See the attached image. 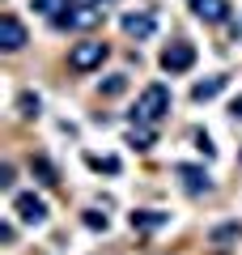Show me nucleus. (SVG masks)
Wrapping results in <instances>:
<instances>
[{
	"label": "nucleus",
	"instance_id": "nucleus-1",
	"mask_svg": "<svg viewBox=\"0 0 242 255\" xmlns=\"http://www.w3.org/2000/svg\"><path fill=\"white\" fill-rule=\"evenodd\" d=\"M166 111H170V90H166L161 81H153V85H144V94L136 98L132 119H136V124H157Z\"/></svg>",
	"mask_w": 242,
	"mask_h": 255
},
{
	"label": "nucleus",
	"instance_id": "nucleus-2",
	"mask_svg": "<svg viewBox=\"0 0 242 255\" xmlns=\"http://www.w3.org/2000/svg\"><path fill=\"white\" fill-rule=\"evenodd\" d=\"M55 30H85L102 21V4H81V0H64V13H55Z\"/></svg>",
	"mask_w": 242,
	"mask_h": 255
},
{
	"label": "nucleus",
	"instance_id": "nucleus-3",
	"mask_svg": "<svg viewBox=\"0 0 242 255\" xmlns=\"http://www.w3.org/2000/svg\"><path fill=\"white\" fill-rule=\"evenodd\" d=\"M107 55H111L107 43H98V38H85V43H77V47L68 51V68H72V73H94V68H98Z\"/></svg>",
	"mask_w": 242,
	"mask_h": 255
},
{
	"label": "nucleus",
	"instance_id": "nucleus-4",
	"mask_svg": "<svg viewBox=\"0 0 242 255\" xmlns=\"http://www.w3.org/2000/svg\"><path fill=\"white\" fill-rule=\"evenodd\" d=\"M191 64H196V47L191 43H170L166 47V51H161V68H166V73H187Z\"/></svg>",
	"mask_w": 242,
	"mask_h": 255
},
{
	"label": "nucleus",
	"instance_id": "nucleus-5",
	"mask_svg": "<svg viewBox=\"0 0 242 255\" xmlns=\"http://www.w3.org/2000/svg\"><path fill=\"white\" fill-rule=\"evenodd\" d=\"M13 213H17L26 226H43V221H47V204L38 200L34 191H21V196H13Z\"/></svg>",
	"mask_w": 242,
	"mask_h": 255
},
{
	"label": "nucleus",
	"instance_id": "nucleus-6",
	"mask_svg": "<svg viewBox=\"0 0 242 255\" xmlns=\"http://www.w3.org/2000/svg\"><path fill=\"white\" fill-rule=\"evenodd\" d=\"M0 47H4V51H21V47H26V26H21L13 13L0 17Z\"/></svg>",
	"mask_w": 242,
	"mask_h": 255
},
{
	"label": "nucleus",
	"instance_id": "nucleus-7",
	"mask_svg": "<svg viewBox=\"0 0 242 255\" xmlns=\"http://www.w3.org/2000/svg\"><path fill=\"white\" fill-rule=\"evenodd\" d=\"M200 21H225L230 17V0H191Z\"/></svg>",
	"mask_w": 242,
	"mask_h": 255
},
{
	"label": "nucleus",
	"instance_id": "nucleus-8",
	"mask_svg": "<svg viewBox=\"0 0 242 255\" xmlns=\"http://www.w3.org/2000/svg\"><path fill=\"white\" fill-rule=\"evenodd\" d=\"M153 26H157L153 13H127V17H123V34H132V38H149Z\"/></svg>",
	"mask_w": 242,
	"mask_h": 255
},
{
	"label": "nucleus",
	"instance_id": "nucleus-9",
	"mask_svg": "<svg viewBox=\"0 0 242 255\" xmlns=\"http://www.w3.org/2000/svg\"><path fill=\"white\" fill-rule=\"evenodd\" d=\"M225 85H230V77H208V81H196V85H191V98H196V102H208V98H217Z\"/></svg>",
	"mask_w": 242,
	"mask_h": 255
},
{
	"label": "nucleus",
	"instance_id": "nucleus-10",
	"mask_svg": "<svg viewBox=\"0 0 242 255\" xmlns=\"http://www.w3.org/2000/svg\"><path fill=\"white\" fill-rule=\"evenodd\" d=\"M174 174H179L191 191H208V187H213V183H208V174L200 170V166H174Z\"/></svg>",
	"mask_w": 242,
	"mask_h": 255
},
{
	"label": "nucleus",
	"instance_id": "nucleus-11",
	"mask_svg": "<svg viewBox=\"0 0 242 255\" xmlns=\"http://www.w3.org/2000/svg\"><path fill=\"white\" fill-rule=\"evenodd\" d=\"M166 221H170V213H157V209L132 213V230H157V226H166Z\"/></svg>",
	"mask_w": 242,
	"mask_h": 255
},
{
	"label": "nucleus",
	"instance_id": "nucleus-12",
	"mask_svg": "<svg viewBox=\"0 0 242 255\" xmlns=\"http://www.w3.org/2000/svg\"><path fill=\"white\" fill-rule=\"evenodd\" d=\"M127 145H132V149H153V124L132 128V132H127Z\"/></svg>",
	"mask_w": 242,
	"mask_h": 255
},
{
	"label": "nucleus",
	"instance_id": "nucleus-13",
	"mask_svg": "<svg viewBox=\"0 0 242 255\" xmlns=\"http://www.w3.org/2000/svg\"><path fill=\"white\" fill-rule=\"evenodd\" d=\"M30 170H34L38 183H47V187H55V183H60V179H55V166L47 162V157H34V162H30Z\"/></svg>",
	"mask_w": 242,
	"mask_h": 255
},
{
	"label": "nucleus",
	"instance_id": "nucleus-14",
	"mask_svg": "<svg viewBox=\"0 0 242 255\" xmlns=\"http://www.w3.org/2000/svg\"><path fill=\"white\" fill-rule=\"evenodd\" d=\"M98 90L107 94V98H115V94H123V90H127V77H123V73H115V77H107V81H102Z\"/></svg>",
	"mask_w": 242,
	"mask_h": 255
},
{
	"label": "nucleus",
	"instance_id": "nucleus-15",
	"mask_svg": "<svg viewBox=\"0 0 242 255\" xmlns=\"http://www.w3.org/2000/svg\"><path fill=\"white\" fill-rule=\"evenodd\" d=\"M17 107H21V115H26V119H34L38 115V107H43V102H38V94H21V98H17Z\"/></svg>",
	"mask_w": 242,
	"mask_h": 255
},
{
	"label": "nucleus",
	"instance_id": "nucleus-16",
	"mask_svg": "<svg viewBox=\"0 0 242 255\" xmlns=\"http://www.w3.org/2000/svg\"><path fill=\"white\" fill-rule=\"evenodd\" d=\"M242 234V226H238V221H230V226H217L213 230V243H230V238H238Z\"/></svg>",
	"mask_w": 242,
	"mask_h": 255
},
{
	"label": "nucleus",
	"instance_id": "nucleus-17",
	"mask_svg": "<svg viewBox=\"0 0 242 255\" xmlns=\"http://www.w3.org/2000/svg\"><path fill=\"white\" fill-rule=\"evenodd\" d=\"M196 149H200L204 157H213V153H217V149H213V140H208V132H196Z\"/></svg>",
	"mask_w": 242,
	"mask_h": 255
},
{
	"label": "nucleus",
	"instance_id": "nucleus-18",
	"mask_svg": "<svg viewBox=\"0 0 242 255\" xmlns=\"http://www.w3.org/2000/svg\"><path fill=\"white\" fill-rule=\"evenodd\" d=\"M85 226L90 230H107V213H85Z\"/></svg>",
	"mask_w": 242,
	"mask_h": 255
},
{
	"label": "nucleus",
	"instance_id": "nucleus-19",
	"mask_svg": "<svg viewBox=\"0 0 242 255\" xmlns=\"http://www.w3.org/2000/svg\"><path fill=\"white\" fill-rule=\"evenodd\" d=\"M0 187H13V166H0Z\"/></svg>",
	"mask_w": 242,
	"mask_h": 255
},
{
	"label": "nucleus",
	"instance_id": "nucleus-20",
	"mask_svg": "<svg viewBox=\"0 0 242 255\" xmlns=\"http://www.w3.org/2000/svg\"><path fill=\"white\" fill-rule=\"evenodd\" d=\"M230 115H234V119H242V98H234V102H230Z\"/></svg>",
	"mask_w": 242,
	"mask_h": 255
},
{
	"label": "nucleus",
	"instance_id": "nucleus-21",
	"mask_svg": "<svg viewBox=\"0 0 242 255\" xmlns=\"http://www.w3.org/2000/svg\"><path fill=\"white\" fill-rule=\"evenodd\" d=\"M34 9L38 13H51V0H34Z\"/></svg>",
	"mask_w": 242,
	"mask_h": 255
},
{
	"label": "nucleus",
	"instance_id": "nucleus-22",
	"mask_svg": "<svg viewBox=\"0 0 242 255\" xmlns=\"http://www.w3.org/2000/svg\"><path fill=\"white\" fill-rule=\"evenodd\" d=\"M90 4H102V0H90Z\"/></svg>",
	"mask_w": 242,
	"mask_h": 255
},
{
	"label": "nucleus",
	"instance_id": "nucleus-23",
	"mask_svg": "<svg viewBox=\"0 0 242 255\" xmlns=\"http://www.w3.org/2000/svg\"><path fill=\"white\" fill-rule=\"evenodd\" d=\"M238 157H242V153H238Z\"/></svg>",
	"mask_w": 242,
	"mask_h": 255
}]
</instances>
